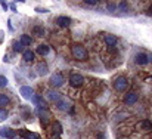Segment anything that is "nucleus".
<instances>
[{"mask_svg": "<svg viewBox=\"0 0 152 139\" xmlns=\"http://www.w3.org/2000/svg\"><path fill=\"white\" fill-rule=\"evenodd\" d=\"M10 9H12L13 12H16V7H15V3H12V4H10Z\"/></svg>", "mask_w": 152, "mask_h": 139, "instance_id": "30", "label": "nucleus"}, {"mask_svg": "<svg viewBox=\"0 0 152 139\" xmlns=\"http://www.w3.org/2000/svg\"><path fill=\"white\" fill-rule=\"evenodd\" d=\"M34 31H36L37 36H43L45 34V28L43 27H34Z\"/></svg>", "mask_w": 152, "mask_h": 139, "instance_id": "24", "label": "nucleus"}, {"mask_svg": "<svg viewBox=\"0 0 152 139\" xmlns=\"http://www.w3.org/2000/svg\"><path fill=\"white\" fill-rule=\"evenodd\" d=\"M7 86V77L0 74V88H6Z\"/></svg>", "mask_w": 152, "mask_h": 139, "instance_id": "23", "label": "nucleus"}, {"mask_svg": "<svg viewBox=\"0 0 152 139\" xmlns=\"http://www.w3.org/2000/svg\"><path fill=\"white\" fill-rule=\"evenodd\" d=\"M56 24L61 27V28H66V27H69V24H71V18L69 16H58L56 18Z\"/></svg>", "mask_w": 152, "mask_h": 139, "instance_id": "5", "label": "nucleus"}, {"mask_svg": "<svg viewBox=\"0 0 152 139\" xmlns=\"http://www.w3.org/2000/svg\"><path fill=\"white\" fill-rule=\"evenodd\" d=\"M36 70H37V74H39V76H46V74L49 73V68H48V65H46L45 62H40V64L36 67Z\"/></svg>", "mask_w": 152, "mask_h": 139, "instance_id": "10", "label": "nucleus"}, {"mask_svg": "<svg viewBox=\"0 0 152 139\" xmlns=\"http://www.w3.org/2000/svg\"><path fill=\"white\" fill-rule=\"evenodd\" d=\"M151 80H152V77H151Z\"/></svg>", "mask_w": 152, "mask_h": 139, "instance_id": "33", "label": "nucleus"}, {"mask_svg": "<svg viewBox=\"0 0 152 139\" xmlns=\"http://www.w3.org/2000/svg\"><path fill=\"white\" fill-rule=\"evenodd\" d=\"M7 104H9V98H7V95L0 93V107H4V105H7Z\"/></svg>", "mask_w": 152, "mask_h": 139, "instance_id": "20", "label": "nucleus"}, {"mask_svg": "<svg viewBox=\"0 0 152 139\" xmlns=\"http://www.w3.org/2000/svg\"><path fill=\"white\" fill-rule=\"evenodd\" d=\"M84 4H87V6H96L98 1L96 0H84Z\"/></svg>", "mask_w": 152, "mask_h": 139, "instance_id": "26", "label": "nucleus"}, {"mask_svg": "<svg viewBox=\"0 0 152 139\" xmlns=\"http://www.w3.org/2000/svg\"><path fill=\"white\" fill-rule=\"evenodd\" d=\"M58 108L59 110H62V111H71V101L69 99H65V98H62L59 102H58Z\"/></svg>", "mask_w": 152, "mask_h": 139, "instance_id": "8", "label": "nucleus"}, {"mask_svg": "<svg viewBox=\"0 0 152 139\" xmlns=\"http://www.w3.org/2000/svg\"><path fill=\"white\" fill-rule=\"evenodd\" d=\"M36 12H45V13H48L49 10L48 9H43V7H36Z\"/></svg>", "mask_w": 152, "mask_h": 139, "instance_id": "28", "label": "nucleus"}, {"mask_svg": "<svg viewBox=\"0 0 152 139\" xmlns=\"http://www.w3.org/2000/svg\"><path fill=\"white\" fill-rule=\"evenodd\" d=\"M19 135L22 136V138L25 139H39V133H36V132H28V130H21L19 132Z\"/></svg>", "mask_w": 152, "mask_h": 139, "instance_id": "9", "label": "nucleus"}, {"mask_svg": "<svg viewBox=\"0 0 152 139\" xmlns=\"http://www.w3.org/2000/svg\"><path fill=\"white\" fill-rule=\"evenodd\" d=\"M3 39H4V33H3V31L0 30V45L3 43Z\"/></svg>", "mask_w": 152, "mask_h": 139, "instance_id": "29", "label": "nucleus"}, {"mask_svg": "<svg viewBox=\"0 0 152 139\" xmlns=\"http://www.w3.org/2000/svg\"><path fill=\"white\" fill-rule=\"evenodd\" d=\"M105 43H106V46L114 47L117 45V37L112 36V34H106V36H105Z\"/></svg>", "mask_w": 152, "mask_h": 139, "instance_id": "13", "label": "nucleus"}, {"mask_svg": "<svg viewBox=\"0 0 152 139\" xmlns=\"http://www.w3.org/2000/svg\"><path fill=\"white\" fill-rule=\"evenodd\" d=\"M148 62H152V55H148Z\"/></svg>", "mask_w": 152, "mask_h": 139, "instance_id": "32", "label": "nucleus"}, {"mask_svg": "<svg viewBox=\"0 0 152 139\" xmlns=\"http://www.w3.org/2000/svg\"><path fill=\"white\" fill-rule=\"evenodd\" d=\"M19 93L24 99H31L34 96V90L30 88V86H21L19 88Z\"/></svg>", "mask_w": 152, "mask_h": 139, "instance_id": "4", "label": "nucleus"}, {"mask_svg": "<svg viewBox=\"0 0 152 139\" xmlns=\"http://www.w3.org/2000/svg\"><path fill=\"white\" fill-rule=\"evenodd\" d=\"M71 53H72V56L75 58V59H78V61H84V59H87V50H86V47L81 46V45H74V46L71 47Z\"/></svg>", "mask_w": 152, "mask_h": 139, "instance_id": "1", "label": "nucleus"}, {"mask_svg": "<svg viewBox=\"0 0 152 139\" xmlns=\"http://www.w3.org/2000/svg\"><path fill=\"white\" fill-rule=\"evenodd\" d=\"M12 49H13L15 52H22V50H24V46L21 45L19 40H13V42H12Z\"/></svg>", "mask_w": 152, "mask_h": 139, "instance_id": "17", "label": "nucleus"}, {"mask_svg": "<svg viewBox=\"0 0 152 139\" xmlns=\"http://www.w3.org/2000/svg\"><path fill=\"white\" fill-rule=\"evenodd\" d=\"M0 4H1V7H3L4 10H7V9H9V6H7V3H6V1H0Z\"/></svg>", "mask_w": 152, "mask_h": 139, "instance_id": "27", "label": "nucleus"}, {"mask_svg": "<svg viewBox=\"0 0 152 139\" xmlns=\"http://www.w3.org/2000/svg\"><path fill=\"white\" fill-rule=\"evenodd\" d=\"M118 6H120L121 10H127V9H129V3H127V1H120Z\"/></svg>", "mask_w": 152, "mask_h": 139, "instance_id": "25", "label": "nucleus"}, {"mask_svg": "<svg viewBox=\"0 0 152 139\" xmlns=\"http://www.w3.org/2000/svg\"><path fill=\"white\" fill-rule=\"evenodd\" d=\"M7 117H9L7 111H6L4 108H0V121H6V120H7Z\"/></svg>", "mask_w": 152, "mask_h": 139, "instance_id": "21", "label": "nucleus"}, {"mask_svg": "<svg viewBox=\"0 0 152 139\" xmlns=\"http://www.w3.org/2000/svg\"><path fill=\"white\" fill-rule=\"evenodd\" d=\"M83 83H84V77H83L81 74L72 73V74L69 76V85H71L72 88H80V86H83Z\"/></svg>", "mask_w": 152, "mask_h": 139, "instance_id": "3", "label": "nucleus"}, {"mask_svg": "<svg viewBox=\"0 0 152 139\" xmlns=\"http://www.w3.org/2000/svg\"><path fill=\"white\" fill-rule=\"evenodd\" d=\"M48 98H49V101H52V102H59L62 99V95L59 92H56V90H50V92L48 93Z\"/></svg>", "mask_w": 152, "mask_h": 139, "instance_id": "11", "label": "nucleus"}, {"mask_svg": "<svg viewBox=\"0 0 152 139\" xmlns=\"http://www.w3.org/2000/svg\"><path fill=\"white\" fill-rule=\"evenodd\" d=\"M148 15H151L152 16V6H149V9H148Z\"/></svg>", "mask_w": 152, "mask_h": 139, "instance_id": "31", "label": "nucleus"}, {"mask_svg": "<svg viewBox=\"0 0 152 139\" xmlns=\"http://www.w3.org/2000/svg\"><path fill=\"white\" fill-rule=\"evenodd\" d=\"M117 7H118V3H115V1H109V3H108V9H109L111 12L117 10Z\"/></svg>", "mask_w": 152, "mask_h": 139, "instance_id": "22", "label": "nucleus"}, {"mask_svg": "<svg viewBox=\"0 0 152 139\" xmlns=\"http://www.w3.org/2000/svg\"><path fill=\"white\" fill-rule=\"evenodd\" d=\"M39 55H43V56H46V55H49L50 53V47L48 46V45H40V46L37 47V50H36Z\"/></svg>", "mask_w": 152, "mask_h": 139, "instance_id": "14", "label": "nucleus"}, {"mask_svg": "<svg viewBox=\"0 0 152 139\" xmlns=\"http://www.w3.org/2000/svg\"><path fill=\"white\" fill-rule=\"evenodd\" d=\"M34 59V52L33 50H25L24 52V61L25 62H33Z\"/></svg>", "mask_w": 152, "mask_h": 139, "instance_id": "16", "label": "nucleus"}, {"mask_svg": "<svg viewBox=\"0 0 152 139\" xmlns=\"http://www.w3.org/2000/svg\"><path fill=\"white\" fill-rule=\"evenodd\" d=\"M137 95L134 92H127L126 93V96H124V104H127V105H133V104H136L137 102Z\"/></svg>", "mask_w": 152, "mask_h": 139, "instance_id": "6", "label": "nucleus"}, {"mask_svg": "<svg viewBox=\"0 0 152 139\" xmlns=\"http://www.w3.org/2000/svg\"><path fill=\"white\" fill-rule=\"evenodd\" d=\"M19 42H21L22 46H30V45L33 43V39H31V36H28V34H22L21 39H19Z\"/></svg>", "mask_w": 152, "mask_h": 139, "instance_id": "15", "label": "nucleus"}, {"mask_svg": "<svg viewBox=\"0 0 152 139\" xmlns=\"http://www.w3.org/2000/svg\"><path fill=\"white\" fill-rule=\"evenodd\" d=\"M136 64H139V65H146V64H148V55H146V53H137V55H136Z\"/></svg>", "mask_w": 152, "mask_h": 139, "instance_id": "12", "label": "nucleus"}, {"mask_svg": "<svg viewBox=\"0 0 152 139\" xmlns=\"http://www.w3.org/2000/svg\"><path fill=\"white\" fill-rule=\"evenodd\" d=\"M114 89L118 90V92L127 90V89H129V80H127L126 77H118V79H115V82H114Z\"/></svg>", "mask_w": 152, "mask_h": 139, "instance_id": "2", "label": "nucleus"}, {"mask_svg": "<svg viewBox=\"0 0 152 139\" xmlns=\"http://www.w3.org/2000/svg\"><path fill=\"white\" fill-rule=\"evenodd\" d=\"M139 126H140L142 129H145V130H151V129H152V121H149V120H145V121H142Z\"/></svg>", "mask_w": 152, "mask_h": 139, "instance_id": "18", "label": "nucleus"}, {"mask_svg": "<svg viewBox=\"0 0 152 139\" xmlns=\"http://www.w3.org/2000/svg\"><path fill=\"white\" fill-rule=\"evenodd\" d=\"M55 132H56L58 135L62 133V126H61L59 121H55V123H53V133H55Z\"/></svg>", "mask_w": 152, "mask_h": 139, "instance_id": "19", "label": "nucleus"}, {"mask_svg": "<svg viewBox=\"0 0 152 139\" xmlns=\"http://www.w3.org/2000/svg\"><path fill=\"white\" fill-rule=\"evenodd\" d=\"M64 77L61 76V74H53L50 79V85L53 86V88H59V86H62L64 85Z\"/></svg>", "mask_w": 152, "mask_h": 139, "instance_id": "7", "label": "nucleus"}]
</instances>
